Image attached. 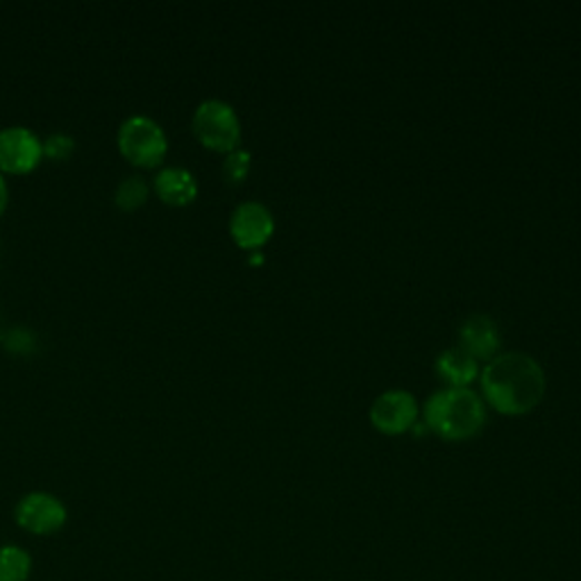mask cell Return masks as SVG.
<instances>
[{
    "mask_svg": "<svg viewBox=\"0 0 581 581\" xmlns=\"http://www.w3.org/2000/svg\"><path fill=\"white\" fill-rule=\"evenodd\" d=\"M482 391L502 413L532 411L545 393L543 365L524 352H502L484 365Z\"/></svg>",
    "mask_w": 581,
    "mask_h": 581,
    "instance_id": "cell-1",
    "label": "cell"
},
{
    "mask_svg": "<svg viewBox=\"0 0 581 581\" xmlns=\"http://www.w3.org/2000/svg\"><path fill=\"white\" fill-rule=\"evenodd\" d=\"M487 420L482 398L468 387H448L425 402V422L430 430L448 441H463L478 434Z\"/></svg>",
    "mask_w": 581,
    "mask_h": 581,
    "instance_id": "cell-2",
    "label": "cell"
},
{
    "mask_svg": "<svg viewBox=\"0 0 581 581\" xmlns=\"http://www.w3.org/2000/svg\"><path fill=\"white\" fill-rule=\"evenodd\" d=\"M193 132L207 148L234 150L241 139V121L230 102L207 98L193 112Z\"/></svg>",
    "mask_w": 581,
    "mask_h": 581,
    "instance_id": "cell-3",
    "label": "cell"
},
{
    "mask_svg": "<svg viewBox=\"0 0 581 581\" xmlns=\"http://www.w3.org/2000/svg\"><path fill=\"white\" fill-rule=\"evenodd\" d=\"M119 148L137 167H154L164 160L169 141L164 128L150 117L134 114L119 128Z\"/></svg>",
    "mask_w": 581,
    "mask_h": 581,
    "instance_id": "cell-4",
    "label": "cell"
},
{
    "mask_svg": "<svg viewBox=\"0 0 581 581\" xmlns=\"http://www.w3.org/2000/svg\"><path fill=\"white\" fill-rule=\"evenodd\" d=\"M17 522L30 534L50 537L64 527L67 507L56 495L34 491L17 504Z\"/></svg>",
    "mask_w": 581,
    "mask_h": 581,
    "instance_id": "cell-5",
    "label": "cell"
},
{
    "mask_svg": "<svg viewBox=\"0 0 581 581\" xmlns=\"http://www.w3.org/2000/svg\"><path fill=\"white\" fill-rule=\"evenodd\" d=\"M43 154L41 139L26 126L0 130V169L10 173L32 171Z\"/></svg>",
    "mask_w": 581,
    "mask_h": 581,
    "instance_id": "cell-6",
    "label": "cell"
},
{
    "mask_svg": "<svg viewBox=\"0 0 581 581\" xmlns=\"http://www.w3.org/2000/svg\"><path fill=\"white\" fill-rule=\"evenodd\" d=\"M276 230L273 211L257 200H246L234 207L230 217V234L241 248H259Z\"/></svg>",
    "mask_w": 581,
    "mask_h": 581,
    "instance_id": "cell-7",
    "label": "cell"
},
{
    "mask_svg": "<svg viewBox=\"0 0 581 581\" xmlns=\"http://www.w3.org/2000/svg\"><path fill=\"white\" fill-rule=\"evenodd\" d=\"M418 418V402L413 393L404 389H391L375 398L371 404L373 425L387 434H400L409 430Z\"/></svg>",
    "mask_w": 581,
    "mask_h": 581,
    "instance_id": "cell-8",
    "label": "cell"
},
{
    "mask_svg": "<svg viewBox=\"0 0 581 581\" xmlns=\"http://www.w3.org/2000/svg\"><path fill=\"white\" fill-rule=\"evenodd\" d=\"M459 348L474 359L493 357L500 348V332L495 321L487 313H472L459 328Z\"/></svg>",
    "mask_w": 581,
    "mask_h": 581,
    "instance_id": "cell-9",
    "label": "cell"
},
{
    "mask_svg": "<svg viewBox=\"0 0 581 581\" xmlns=\"http://www.w3.org/2000/svg\"><path fill=\"white\" fill-rule=\"evenodd\" d=\"M154 189L169 204H187L198 193V182L191 171L182 167H167L154 176Z\"/></svg>",
    "mask_w": 581,
    "mask_h": 581,
    "instance_id": "cell-10",
    "label": "cell"
},
{
    "mask_svg": "<svg viewBox=\"0 0 581 581\" xmlns=\"http://www.w3.org/2000/svg\"><path fill=\"white\" fill-rule=\"evenodd\" d=\"M437 371L452 387H468L474 378L480 375V363L472 354H468L463 348L454 345V348H448V350H443L439 354Z\"/></svg>",
    "mask_w": 581,
    "mask_h": 581,
    "instance_id": "cell-11",
    "label": "cell"
},
{
    "mask_svg": "<svg viewBox=\"0 0 581 581\" xmlns=\"http://www.w3.org/2000/svg\"><path fill=\"white\" fill-rule=\"evenodd\" d=\"M32 559L23 548H0V581H28Z\"/></svg>",
    "mask_w": 581,
    "mask_h": 581,
    "instance_id": "cell-12",
    "label": "cell"
},
{
    "mask_svg": "<svg viewBox=\"0 0 581 581\" xmlns=\"http://www.w3.org/2000/svg\"><path fill=\"white\" fill-rule=\"evenodd\" d=\"M148 198V184L141 176H128L119 182L114 200L123 209H134Z\"/></svg>",
    "mask_w": 581,
    "mask_h": 581,
    "instance_id": "cell-13",
    "label": "cell"
},
{
    "mask_svg": "<svg viewBox=\"0 0 581 581\" xmlns=\"http://www.w3.org/2000/svg\"><path fill=\"white\" fill-rule=\"evenodd\" d=\"M250 171V152L243 148H234L230 150V154L226 157L223 162V178L232 184L241 182Z\"/></svg>",
    "mask_w": 581,
    "mask_h": 581,
    "instance_id": "cell-14",
    "label": "cell"
},
{
    "mask_svg": "<svg viewBox=\"0 0 581 581\" xmlns=\"http://www.w3.org/2000/svg\"><path fill=\"white\" fill-rule=\"evenodd\" d=\"M41 146H43V154L52 157V160H67L76 148V141L67 132H56V134H50L46 141H41Z\"/></svg>",
    "mask_w": 581,
    "mask_h": 581,
    "instance_id": "cell-15",
    "label": "cell"
},
{
    "mask_svg": "<svg viewBox=\"0 0 581 581\" xmlns=\"http://www.w3.org/2000/svg\"><path fill=\"white\" fill-rule=\"evenodd\" d=\"M6 204H8V182H6L3 173H0V214L6 211Z\"/></svg>",
    "mask_w": 581,
    "mask_h": 581,
    "instance_id": "cell-16",
    "label": "cell"
}]
</instances>
